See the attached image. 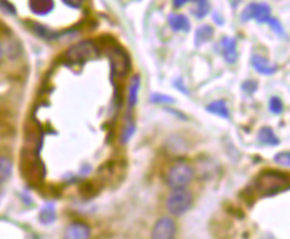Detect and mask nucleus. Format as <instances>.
<instances>
[{"instance_id":"1","label":"nucleus","mask_w":290,"mask_h":239,"mask_svg":"<svg viewBox=\"0 0 290 239\" xmlns=\"http://www.w3.org/2000/svg\"><path fill=\"white\" fill-rule=\"evenodd\" d=\"M252 187L259 196H274L290 190V173L265 169L257 175Z\"/></svg>"},{"instance_id":"2","label":"nucleus","mask_w":290,"mask_h":239,"mask_svg":"<svg viewBox=\"0 0 290 239\" xmlns=\"http://www.w3.org/2000/svg\"><path fill=\"white\" fill-rule=\"evenodd\" d=\"M99 55L97 45L92 41H82L75 43L65 54V59L70 65H84L88 61L96 59Z\"/></svg>"},{"instance_id":"3","label":"nucleus","mask_w":290,"mask_h":239,"mask_svg":"<svg viewBox=\"0 0 290 239\" xmlns=\"http://www.w3.org/2000/svg\"><path fill=\"white\" fill-rule=\"evenodd\" d=\"M108 58L110 61V67H112V74L118 78L125 77L128 71L131 70V58L128 55L122 47L114 46L109 47L108 50Z\"/></svg>"},{"instance_id":"4","label":"nucleus","mask_w":290,"mask_h":239,"mask_svg":"<svg viewBox=\"0 0 290 239\" xmlns=\"http://www.w3.org/2000/svg\"><path fill=\"white\" fill-rule=\"evenodd\" d=\"M192 195L184 188L175 190L167 199V210L175 216H180L191 208Z\"/></svg>"},{"instance_id":"5","label":"nucleus","mask_w":290,"mask_h":239,"mask_svg":"<svg viewBox=\"0 0 290 239\" xmlns=\"http://www.w3.org/2000/svg\"><path fill=\"white\" fill-rule=\"evenodd\" d=\"M192 177H194V169L185 163H179L170 169L167 175V183L174 190H179L191 183Z\"/></svg>"},{"instance_id":"6","label":"nucleus","mask_w":290,"mask_h":239,"mask_svg":"<svg viewBox=\"0 0 290 239\" xmlns=\"http://www.w3.org/2000/svg\"><path fill=\"white\" fill-rule=\"evenodd\" d=\"M242 22L254 19L258 23H269L272 19V8L266 3H250L241 14Z\"/></svg>"},{"instance_id":"7","label":"nucleus","mask_w":290,"mask_h":239,"mask_svg":"<svg viewBox=\"0 0 290 239\" xmlns=\"http://www.w3.org/2000/svg\"><path fill=\"white\" fill-rule=\"evenodd\" d=\"M176 234V223L171 218H160L152 230L153 239H172Z\"/></svg>"},{"instance_id":"8","label":"nucleus","mask_w":290,"mask_h":239,"mask_svg":"<svg viewBox=\"0 0 290 239\" xmlns=\"http://www.w3.org/2000/svg\"><path fill=\"white\" fill-rule=\"evenodd\" d=\"M220 53L227 64L234 65L238 59V51H237V41L230 36H223L219 43Z\"/></svg>"},{"instance_id":"9","label":"nucleus","mask_w":290,"mask_h":239,"mask_svg":"<svg viewBox=\"0 0 290 239\" xmlns=\"http://www.w3.org/2000/svg\"><path fill=\"white\" fill-rule=\"evenodd\" d=\"M252 65L255 69V71H258L259 74H263V75H273L278 70L277 65L272 64L267 58L258 55V54H254L252 56Z\"/></svg>"},{"instance_id":"10","label":"nucleus","mask_w":290,"mask_h":239,"mask_svg":"<svg viewBox=\"0 0 290 239\" xmlns=\"http://www.w3.org/2000/svg\"><path fill=\"white\" fill-rule=\"evenodd\" d=\"M90 227L82 222H74L69 226L65 231V238L66 239H88L90 238Z\"/></svg>"},{"instance_id":"11","label":"nucleus","mask_w":290,"mask_h":239,"mask_svg":"<svg viewBox=\"0 0 290 239\" xmlns=\"http://www.w3.org/2000/svg\"><path fill=\"white\" fill-rule=\"evenodd\" d=\"M30 10L35 15L45 16L54 8V0H29Z\"/></svg>"},{"instance_id":"12","label":"nucleus","mask_w":290,"mask_h":239,"mask_svg":"<svg viewBox=\"0 0 290 239\" xmlns=\"http://www.w3.org/2000/svg\"><path fill=\"white\" fill-rule=\"evenodd\" d=\"M168 23H170L171 28L174 31H190L191 25H190V21H188L187 16H184L181 14H171L168 16Z\"/></svg>"},{"instance_id":"13","label":"nucleus","mask_w":290,"mask_h":239,"mask_svg":"<svg viewBox=\"0 0 290 239\" xmlns=\"http://www.w3.org/2000/svg\"><path fill=\"white\" fill-rule=\"evenodd\" d=\"M140 84H141V78L136 74V75L132 77L131 84H129V93H128V106H129V109H133L136 104H137Z\"/></svg>"},{"instance_id":"14","label":"nucleus","mask_w":290,"mask_h":239,"mask_svg":"<svg viewBox=\"0 0 290 239\" xmlns=\"http://www.w3.org/2000/svg\"><path fill=\"white\" fill-rule=\"evenodd\" d=\"M207 112L213 113L215 116H219L222 118H230V112H229V106L224 99H218L207 105Z\"/></svg>"},{"instance_id":"15","label":"nucleus","mask_w":290,"mask_h":239,"mask_svg":"<svg viewBox=\"0 0 290 239\" xmlns=\"http://www.w3.org/2000/svg\"><path fill=\"white\" fill-rule=\"evenodd\" d=\"M214 36V28L209 25H204L202 27H199L195 32V46L199 47L211 41Z\"/></svg>"},{"instance_id":"16","label":"nucleus","mask_w":290,"mask_h":239,"mask_svg":"<svg viewBox=\"0 0 290 239\" xmlns=\"http://www.w3.org/2000/svg\"><path fill=\"white\" fill-rule=\"evenodd\" d=\"M258 138L262 144L270 145V147H276L280 144V138L277 137V134L270 127L261 128V130L258 132Z\"/></svg>"},{"instance_id":"17","label":"nucleus","mask_w":290,"mask_h":239,"mask_svg":"<svg viewBox=\"0 0 290 239\" xmlns=\"http://www.w3.org/2000/svg\"><path fill=\"white\" fill-rule=\"evenodd\" d=\"M12 175V163L8 157L0 156V184L7 182Z\"/></svg>"},{"instance_id":"18","label":"nucleus","mask_w":290,"mask_h":239,"mask_svg":"<svg viewBox=\"0 0 290 239\" xmlns=\"http://www.w3.org/2000/svg\"><path fill=\"white\" fill-rule=\"evenodd\" d=\"M196 4V7L194 10V15L196 16L198 19H202L204 18L205 15L209 14V10H210V4H209V0H191Z\"/></svg>"},{"instance_id":"19","label":"nucleus","mask_w":290,"mask_h":239,"mask_svg":"<svg viewBox=\"0 0 290 239\" xmlns=\"http://www.w3.org/2000/svg\"><path fill=\"white\" fill-rule=\"evenodd\" d=\"M57 218V215H55V210H54L53 206H47L45 207L40 211V215H39V221L42 222L43 225H50V223H53Z\"/></svg>"},{"instance_id":"20","label":"nucleus","mask_w":290,"mask_h":239,"mask_svg":"<svg viewBox=\"0 0 290 239\" xmlns=\"http://www.w3.org/2000/svg\"><path fill=\"white\" fill-rule=\"evenodd\" d=\"M269 110L273 114H281L283 112V104L278 97H272L269 101Z\"/></svg>"},{"instance_id":"21","label":"nucleus","mask_w":290,"mask_h":239,"mask_svg":"<svg viewBox=\"0 0 290 239\" xmlns=\"http://www.w3.org/2000/svg\"><path fill=\"white\" fill-rule=\"evenodd\" d=\"M274 162H276L277 164H280V166L290 168V152L289 151L278 152V153L274 156Z\"/></svg>"},{"instance_id":"22","label":"nucleus","mask_w":290,"mask_h":239,"mask_svg":"<svg viewBox=\"0 0 290 239\" xmlns=\"http://www.w3.org/2000/svg\"><path fill=\"white\" fill-rule=\"evenodd\" d=\"M151 102H153V104H174L175 99L170 95L153 93V94H151Z\"/></svg>"},{"instance_id":"23","label":"nucleus","mask_w":290,"mask_h":239,"mask_svg":"<svg viewBox=\"0 0 290 239\" xmlns=\"http://www.w3.org/2000/svg\"><path fill=\"white\" fill-rule=\"evenodd\" d=\"M32 27H34V31H35L39 36H42V38H54V36H55L53 31H50V30H47V28L43 27V26L32 25Z\"/></svg>"},{"instance_id":"24","label":"nucleus","mask_w":290,"mask_h":239,"mask_svg":"<svg viewBox=\"0 0 290 239\" xmlns=\"http://www.w3.org/2000/svg\"><path fill=\"white\" fill-rule=\"evenodd\" d=\"M267 25H270L272 26V28L274 30V31L278 34V35H285V32H283V28H282V26H281V23L278 21H277L276 18H272L269 21V23Z\"/></svg>"},{"instance_id":"25","label":"nucleus","mask_w":290,"mask_h":239,"mask_svg":"<svg viewBox=\"0 0 290 239\" xmlns=\"http://www.w3.org/2000/svg\"><path fill=\"white\" fill-rule=\"evenodd\" d=\"M133 133H135V125H133V124H129V125H127V128H125L124 130V134H122V143H127V141L133 136Z\"/></svg>"},{"instance_id":"26","label":"nucleus","mask_w":290,"mask_h":239,"mask_svg":"<svg viewBox=\"0 0 290 239\" xmlns=\"http://www.w3.org/2000/svg\"><path fill=\"white\" fill-rule=\"evenodd\" d=\"M257 88H258V86H257V82L255 81L244 82L243 86H242V89H243L244 92H247L248 94H250V93H254L255 90H257Z\"/></svg>"},{"instance_id":"27","label":"nucleus","mask_w":290,"mask_h":239,"mask_svg":"<svg viewBox=\"0 0 290 239\" xmlns=\"http://www.w3.org/2000/svg\"><path fill=\"white\" fill-rule=\"evenodd\" d=\"M62 2L71 8H81L84 4V0H62Z\"/></svg>"},{"instance_id":"28","label":"nucleus","mask_w":290,"mask_h":239,"mask_svg":"<svg viewBox=\"0 0 290 239\" xmlns=\"http://www.w3.org/2000/svg\"><path fill=\"white\" fill-rule=\"evenodd\" d=\"M0 6L4 8V11H7V12H10V14L14 15L16 11H15V7L12 6V4H10L7 2V0H0Z\"/></svg>"},{"instance_id":"29","label":"nucleus","mask_w":290,"mask_h":239,"mask_svg":"<svg viewBox=\"0 0 290 239\" xmlns=\"http://www.w3.org/2000/svg\"><path fill=\"white\" fill-rule=\"evenodd\" d=\"M188 2H191V0H174V7L180 8L183 7L184 4H187Z\"/></svg>"},{"instance_id":"30","label":"nucleus","mask_w":290,"mask_h":239,"mask_svg":"<svg viewBox=\"0 0 290 239\" xmlns=\"http://www.w3.org/2000/svg\"><path fill=\"white\" fill-rule=\"evenodd\" d=\"M3 56H4V47L2 46V43H0V62L3 59Z\"/></svg>"}]
</instances>
